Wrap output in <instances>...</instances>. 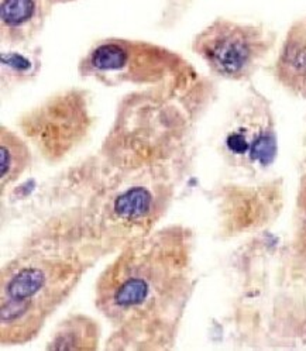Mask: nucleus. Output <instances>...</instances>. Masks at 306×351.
<instances>
[{
	"label": "nucleus",
	"instance_id": "f257e3e1",
	"mask_svg": "<svg viewBox=\"0 0 306 351\" xmlns=\"http://www.w3.org/2000/svg\"><path fill=\"white\" fill-rule=\"evenodd\" d=\"M191 275V239L181 228L151 232L121 247L96 285V306L115 326L110 344H172L192 289Z\"/></svg>",
	"mask_w": 306,
	"mask_h": 351
},
{
	"label": "nucleus",
	"instance_id": "f03ea898",
	"mask_svg": "<svg viewBox=\"0 0 306 351\" xmlns=\"http://www.w3.org/2000/svg\"><path fill=\"white\" fill-rule=\"evenodd\" d=\"M100 253L80 220L47 221L2 269V343L32 341Z\"/></svg>",
	"mask_w": 306,
	"mask_h": 351
},
{
	"label": "nucleus",
	"instance_id": "7ed1b4c3",
	"mask_svg": "<svg viewBox=\"0 0 306 351\" xmlns=\"http://www.w3.org/2000/svg\"><path fill=\"white\" fill-rule=\"evenodd\" d=\"M272 43V36L263 27L219 19L196 36L193 49L213 73L243 81L259 69Z\"/></svg>",
	"mask_w": 306,
	"mask_h": 351
},
{
	"label": "nucleus",
	"instance_id": "20e7f679",
	"mask_svg": "<svg viewBox=\"0 0 306 351\" xmlns=\"http://www.w3.org/2000/svg\"><path fill=\"white\" fill-rule=\"evenodd\" d=\"M20 129L47 161L60 162L88 137L92 116L84 95L67 92L21 117Z\"/></svg>",
	"mask_w": 306,
	"mask_h": 351
},
{
	"label": "nucleus",
	"instance_id": "39448f33",
	"mask_svg": "<svg viewBox=\"0 0 306 351\" xmlns=\"http://www.w3.org/2000/svg\"><path fill=\"white\" fill-rule=\"evenodd\" d=\"M278 153L275 126L267 106L260 102L240 110L223 136L226 161L248 172L268 168Z\"/></svg>",
	"mask_w": 306,
	"mask_h": 351
},
{
	"label": "nucleus",
	"instance_id": "423d86ee",
	"mask_svg": "<svg viewBox=\"0 0 306 351\" xmlns=\"http://www.w3.org/2000/svg\"><path fill=\"white\" fill-rule=\"evenodd\" d=\"M274 188H233L223 199L222 213L224 229L232 234L260 228L276 210Z\"/></svg>",
	"mask_w": 306,
	"mask_h": 351
},
{
	"label": "nucleus",
	"instance_id": "0eeeda50",
	"mask_svg": "<svg viewBox=\"0 0 306 351\" xmlns=\"http://www.w3.org/2000/svg\"><path fill=\"white\" fill-rule=\"evenodd\" d=\"M275 71L279 84L291 93L306 99V16L291 26Z\"/></svg>",
	"mask_w": 306,
	"mask_h": 351
},
{
	"label": "nucleus",
	"instance_id": "6e6552de",
	"mask_svg": "<svg viewBox=\"0 0 306 351\" xmlns=\"http://www.w3.org/2000/svg\"><path fill=\"white\" fill-rule=\"evenodd\" d=\"M99 324L84 315L64 320L47 348L49 350H96L99 344Z\"/></svg>",
	"mask_w": 306,
	"mask_h": 351
},
{
	"label": "nucleus",
	"instance_id": "1a4fd4ad",
	"mask_svg": "<svg viewBox=\"0 0 306 351\" xmlns=\"http://www.w3.org/2000/svg\"><path fill=\"white\" fill-rule=\"evenodd\" d=\"M32 161L30 148L19 134L2 128L0 130V180L2 191L14 184L27 171Z\"/></svg>",
	"mask_w": 306,
	"mask_h": 351
},
{
	"label": "nucleus",
	"instance_id": "9d476101",
	"mask_svg": "<svg viewBox=\"0 0 306 351\" xmlns=\"http://www.w3.org/2000/svg\"><path fill=\"white\" fill-rule=\"evenodd\" d=\"M36 13L33 0H3L2 23L9 29H19L27 24Z\"/></svg>",
	"mask_w": 306,
	"mask_h": 351
},
{
	"label": "nucleus",
	"instance_id": "9b49d317",
	"mask_svg": "<svg viewBox=\"0 0 306 351\" xmlns=\"http://www.w3.org/2000/svg\"><path fill=\"white\" fill-rule=\"evenodd\" d=\"M298 213H299V229H298V245L306 254V173L303 175L299 195H298Z\"/></svg>",
	"mask_w": 306,
	"mask_h": 351
},
{
	"label": "nucleus",
	"instance_id": "f8f14e48",
	"mask_svg": "<svg viewBox=\"0 0 306 351\" xmlns=\"http://www.w3.org/2000/svg\"><path fill=\"white\" fill-rule=\"evenodd\" d=\"M2 64L3 65H8L9 68L12 69H16V71H29L32 68V62L20 56V54H16V53H9V54H3L2 56Z\"/></svg>",
	"mask_w": 306,
	"mask_h": 351
}]
</instances>
